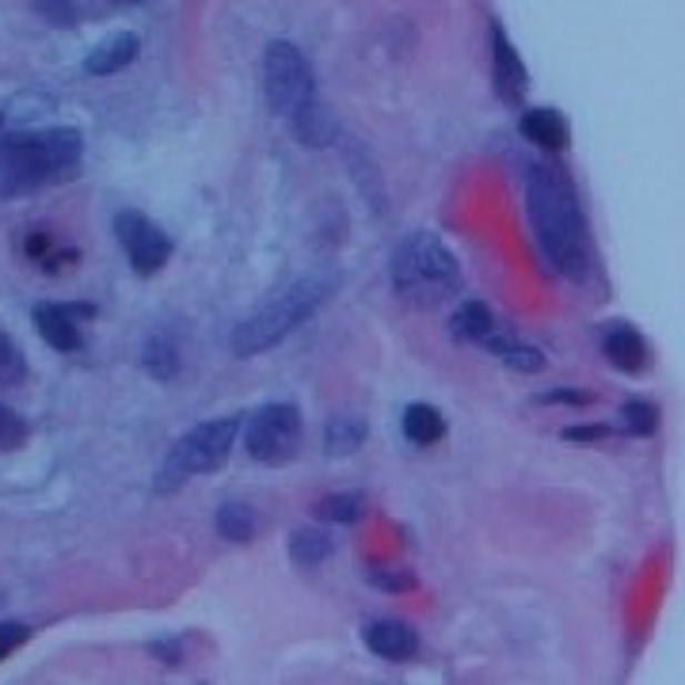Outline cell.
<instances>
[{
	"label": "cell",
	"instance_id": "cell-1",
	"mask_svg": "<svg viewBox=\"0 0 685 685\" xmlns=\"http://www.w3.org/2000/svg\"><path fill=\"white\" fill-rule=\"evenodd\" d=\"M526 218L545 263L564 279H583L591 266V229L572 175L553 160H541L526 172Z\"/></svg>",
	"mask_w": 685,
	"mask_h": 685
},
{
	"label": "cell",
	"instance_id": "cell-2",
	"mask_svg": "<svg viewBox=\"0 0 685 685\" xmlns=\"http://www.w3.org/2000/svg\"><path fill=\"white\" fill-rule=\"evenodd\" d=\"M80 164H84V133L73 127L0 138V199H23L69 183Z\"/></svg>",
	"mask_w": 685,
	"mask_h": 685
},
{
	"label": "cell",
	"instance_id": "cell-3",
	"mask_svg": "<svg viewBox=\"0 0 685 685\" xmlns=\"http://www.w3.org/2000/svg\"><path fill=\"white\" fill-rule=\"evenodd\" d=\"M335 290H340V274L335 271H313V274H305V279L290 282L286 290L274 293V298L255 309L252 316L240 320L233 340H229L233 354L236 359H252V354H263V351H271V346H279L286 335L298 332Z\"/></svg>",
	"mask_w": 685,
	"mask_h": 685
},
{
	"label": "cell",
	"instance_id": "cell-4",
	"mask_svg": "<svg viewBox=\"0 0 685 685\" xmlns=\"http://www.w3.org/2000/svg\"><path fill=\"white\" fill-rule=\"evenodd\" d=\"M461 260L434 233H407L393 252L396 298L412 309H442L461 293Z\"/></svg>",
	"mask_w": 685,
	"mask_h": 685
},
{
	"label": "cell",
	"instance_id": "cell-5",
	"mask_svg": "<svg viewBox=\"0 0 685 685\" xmlns=\"http://www.w3.org/2000/svg\"><path fill=\"white\" fill-rule=\"evenodd\" d=\"M240 434V420L236 415H221V420H210V423H199L168 450L164 465L157 473V492H175L183 487L191 476H206L213 469H221L229 461V450H233Z\"/></svg>",
	"mask_w": 685,
	"mask_h": 685
},
{
	"label": "cell",
	"instance_id": "cell-6",
	"mask_svg": "<svg viewBox=\"0 0 685 685\" xmlns=\"http://www.w3.org/2000/svg\"><path fill=\"white\" fill-rule=\"evenodd\" d=\"M301 442H305V420L298 404H263L248 415L244 446L260 465H286L301 453Z\"/></svg>",
	"mask_w": 685,
	"mask_h": 685
},
{
	"label": "cell",
	"instance_id": "cell-7",
	"mask_svg": "<svg viewBox=\"0 0 685 685\" xmlns=\"http://www.w3.org/2000/svg\"><path fill=\"white\" fill-rule=\"evenodd\" d=\"M263 95L279 119H290L298 107L316 100V80L305 53L293 42H271L263 53Z\"/></svg>",
	"mask_w": 685,
	"mask_h": 685
},
{
	"label": "cell",
	"instance_id": "cell-8",
	"mask_svg": "<svg viewBox=\"0 0 685 685\" xmlns=\"http://www.w3.org/2000/svg\"><path fill=\"white\" fill-rule=\"evenodd\" d=\"M114 236H119L122 252L133 266V274H157L160 266L172 260V236L157 225L153 218L138 210H119L114 213Z\"/></svg>",
	"mask_w": 685,
	"mask_h": 685
},
{
	"label": "cell",
	"instance_id": "cell-9",
	"mask_svg": "<svg viewBox=\"0 0 685 685\" xmlns=\"http://www.w3.org/2000/svg\"><path fill=\"white\" fill-rule=\"evenodd\" d=\"M95 309L92 305H34V328H39V335L47 340L53 351L61 354H73L84 346V332H80V320H88Z\"/></svg>",
	"mask_w": 685,
	"mask_h": 685
},
{
	"label": "cell",
	"instance_id": "cell-10",
	"mask_svg": "<svg viewBox=\"0 0 685 685\" xmlns=\"http://www.w3.org/2000/svg\"><path fill=\"white\" fill-rule=\"evenodd\" d=\"M492 77H495V92L506 103H518L530 88V73L522 66L518 50H514V42L506 39L503 23H492Z\"/></svg>",
	"mask_w": 685,
	"mask_h": 685
},
{
	"label": "cell",
	"instance_id": "cell-11",
	"mask_svg": "<svg viewBox=\"0 0 685 685\" xmlns=\"http://www.w3.org/2000/svg\"><path fill=\"white\" fill-rule=\"evenodd\" d=\"M362 639L377 659L385 663H407L415 652H420V636L407 621H396V617H381V621H370L362 628Z\"/></svg>",
	"mask_w": 685,
	"mask_h": 685
},
{
	"label": "cell",
	"instance_id": "cell-12",
	"mask_svg": "<svg viewBox=\"0 0 685 685\" xmlns=\"http://www.w3.org/2000/svg\"><path fill=\"white\" fill-rule=\"evenodd\" d=\"M522 138L533 141V145H541L545 153H560V149H567V138H572V130H567V119L553 107H533V111L522 114L518 122Z\"/></svg>",
	"mask_w": 685,
	"mask_h": 685
},
{
	"label": "cell",
	"instance_id": "cell-13",
	"mask_svg": "<svg viewBox=\"0 0 685 685\" xmlns=\"http://www.w3.org/2000/svg\"><path fill=\"white\" fill-rule=\"evenodd\" d=\"M290 127H293V133H298V141L305 149H324V145H332L335 141V119H332V111L320 103V95L290 114Z\"/></svg>",
	"mask_w": 685,
	"mask_h": 685
},
{
	"label": "cell",
	"instance_id": "cell-14",
	"mask_svg": "<svg viewBox=\"0 0 685 685\" xmlns=\"http://www.w3.org/2000/svg\"><path fill=\"white\" fill-rule=\"evenodd\" d=\"M602 351H606L613 366L625 373H639L647 366V343L633 324H613L606 340H602Z\"/></svg>",
	"mask_w": 685,
	"mask_h": 685
},
{
	"label": "cell",
	"instance_id": "cell-15",
	"mask_svg": "<svg viewBox=\"0 0 685 685\" xmlns=\"http://www.w3.org/2000/svg\"><path fill=\"white\" fill-rule=\"evenodd\" d=\"M141 366L157 381L180 377V343H175V335L168 328H157V332L145 335V343H141Z\"/></svg>",
	"mask_w": 685,
	"mask_h": 685
},
{
	"label": "cell",
	"instance_id": "cell-16",
	"mask_svg": "<svg viewBox=\"0 0 685 685\" xmlns=\"http://www.w3.org/2000/svg\"><path fill=\"white\" fill-rule=\"evenodd\" d=\"M138 50H141L138 34H130V31L111 34V39L100 42V47L88 53L84 69H88L92 77H111V73H119V69H127L130 61L138 58Z\"/></svg>",
	"mask_w": 685,
	"mask_h": 685
},
{
	"label": "cell",
	"instance_id": "cell-17",
	"mask_svg": "<svg viewBox=\"0 0 685 685\" xmlns=\"http://www.w3.org/2000/svg\"><path fill=\"white\" fill-rule=\"evenodd\" d=\"M484 346L495 354V359L503 362V366H511V370H522V373H537V370H545V354H541L537 346L522 343L518 335L500 332V328H495V332L487 335Z\"/></svg>",
	"mask_w": 685,
	"mask_h": 685
},
{
	"label": "cell",
	"instance_id": "cell-18",
	"mask_svg": "<svg viewBox=\"0 0 685 685\" xmlns=\"http://www.w3.org/2000/svg\"><path fill=\"white\" fill-rule=\"evenodd\" d=\"M495 328L500 324H495L492 309H487L484 301H461L457 313L450 316V332H453V340H461V343H484Z\"/></svg>",
	"mask_w": 685,
	"mask_h": 685
},
{
	"label": "cell",
	"instance_id": "cell-19",
	"mask_svg": "<svg viewBox=\"0 0 685 685\" xmlns=\"http://www.w3.org/2000/svg\"><path fill=\"white\" fill-rule=\"evenodd\" d=\"M366 434H370V426L362 415H332L324 426V446L332 457H346V453H359L362 450V442H366Z\"/></svg>",
	"mask_w": 685,
	"mask_h": 685
},
{
	"label": "cell",
	"instance_id": "cell-20",
	"mask_svg": "<svg viewBox=\"0 0 685 685\" xmlns=\"http://www.w3.org/2000/svg\"><path fill=\"white\" fill-rule=\"evenodd\" d=\"M404 439L415 442V446H434V442L446 439V420H442L439 407L407 404L404 407Z\"/></svg>",
	"mask_w": 685,
	"mask_h": 685
},
{
	"label": "cell",
	"instance_id": "cell-21",
	"mask_svg": "<svg viewBox=\"0 0 685 685\" xmlns=\"http://www.w3.org/2000/svg\"><path fill=\"white\" fill-rule=\"evenodd\" d=\"M332 548H335L332 537L316 526H301L290 533V556H293V564H301V567L324 564V560L332 556Z\"/></svg>",
	"mask_w": 685,
	"mask_h": 685
},
{
	"label": "cell",
	"instance_id": "cell-22",
	"mask_svg": "<svg viewBox=\"0 0 685 685\" xmlns=\"http://www.w3.org/2000/svg\"><path fill=\"white\" fill-rule=\"evenodd\" d=\"M218 533L233 545H248L255 537V511L248 503H221L218 506Z\"/></svg>",
	"mask_w": 685,
	"mask_h": 685
},
{
	"label": "cell",
	"instance_id": "cell-23",
	"mask_svg": "<svg viewBox=\"0 0 685 685\" xmlns=\"http://www.w3.org/2000/svg\"><path fill=\"white\" fill-rule=\"evenodd\" d=\"M362 514H366V495L362 492H340L316 503L320 522H359Z\"/></svg>",
	"mask_w": 685,
	"mask_h": 685
},
{
	"label": "cell",
	"instance_id": "cell-24",
	"mask_svg": "<svg viewBox=\"0 0 685 685\" xmlns=\"http://www.w3.org/2000/svg\"><path fill=\"white\" fill-rule=\"evenodd\" d=\"M27 381V359L23 351L16 346L12 340H8L4 332H0V385L4 389H16Z\"/></svg>",
	"mask_w": 685,
	"mask_h": 685
},
{
	"label": "cell",
	"instance_id": "cell-25",
	"mask_svg": "<svg viewBox=\"0 0 685 685\" xmlns=\"http://www.w3.org/2000/svg\"><path fill=\"white\" fill-rule=\"evenodd\" d=\"M621 426L633 434H652L655 426H659V412H655L652 404H644V400H628V404L621 407Z\"/></svg>",
	"mask_w": 685,
	"mask_h": 685
},
{
	"label": "cell",
	"instance_id": "cell-26",
	"mask_svg": "<svg viewBox=\"0 0 685 685\" xmlns=\"http://www.w3.org/2000/svg\"><path fill=\"white\" fill-rule=\"evenodd\" d=\"M27 442V423L8 404H0V453H12Z\"/></svg>",
	"mask_w": 685,
	"mask_h": 685
},
{
	"label": "cell",
	"instance_id": "cell-27",
	"mask_svg": "<svg viewBox=\"0 0 685 685\" xmlns=\"http://www.w3.org/2000/svg\"><path fill=\"white\" fill-rule=\"evenodd\" d=\"M27 639H31V628H27L23 621H0V663H4L16 647H23Z\"/></svg>",
	"mask_w": 685,
	"mask_h": 685
},
{
	"label": "cell",
	"instance_id": "cell-28",
	"mask_svg": "<svg viewBox=\"0 0 685 685\" xmlns=\"http://www.w3.org/2000/svg\"><path fill=\"white\" fill-rule=\"evenodd\" d=\"M34 8H39V12L58 27L73 23V8H69V0H34Z\"/></svg>",
	"mask_w": 685,
	"mask_h": 685
},
{
	"label": "cell",
	"instance_id": "cell-29",
	"mask_svg": "<svg viewBox=\"0 0 685 685\" xmlns=\"http://www.w3.org/2000/svg\"><path fill=\"white\" fill-rule=\"evenodd\" d=\"M370 583L373 586H385V591H407V586H415V575L412 572H400V575H393V572H373L370 575Z\"/></svg>",
	"mask_w": 685,
	"mask_h": 685
},
{
	"label": "cell",
	"instance_id": "cell-30",
	"mask_svg": "<svg viewBox=\"0 0 685 685\" xmlns=\"http://www.w3.org/2000/svg\"><path fill=\"white\" fill-rule=\"evenodd\" d=\"M606 426L602 423H594V426H567L564 431V439H572V442H594V439H606Z\"/></svg>",
	"mask_w": 685,
	"mask_h": 685
},
{
	"label": "cell",
	"instance_id": "cell-31",
	"mask_svg": "<svg viewBox=\"0 0 685 685\" xmlns=\"http://www.w3.org/2000/svg\"><path fill=\"white\" fill-rule=\"evenodd\" d=\"M545 404H591V393H572V389H556V393L541 396Z\"/></svg>",
	"mask_w": 685,
	"mask_h": 685
},
{
	"label": "cell",
	"instance_id": "cell-32",
	"mask_svg": "<svg viewBox=\"0 0 685 685\" xmlns=\"http://www.w3.org/2000/svg\"><path fill=\"white\" fill-rule=\"evenodd\" d=\"M27 252H31V255H42V252H50V236H42V233H31V240H27Z\"/></svg>",
	"mask_w": 685,
	"mask_h": 685
},
{
	"label": "cell",
	"instance_id": "cell-33",
	"mask_svg": "<svg viewBox=\"0 0 685 685\" xmlns=\"http://www.w3.org/2000/svg\"><path fill=\"white\" fill-rule=\"evenodd\" d=\"M119 4H141V0H119Z\"/></svg>",
	"mask_w": 685,
	"mask_h": 685
},
{
	"label": "cell",
	"instance_id": "cell-34",
	"mask_svg": "<svg viewBox=\"0 0 685 685\" xmlns=\"http://www.w3.org/2000/svg\"><path fill=\"white\" fill-rule=\"evenodd\" d=\"M0 122H4V114H0Z\"/></svg>",
	"mask_w": 685,
	"mask_h": 685
}]
</instances>
